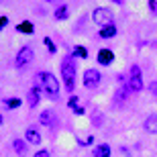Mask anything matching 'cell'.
I'll list each match as a JSON object with an SVG mask.
<instances>
[{"label": "cell", "instance_id": "cell-15", "mask_svg": "<svg viewBox=\"0 0 157 157\" xmlns=\"http://www.w3.org/2000/svg\"><path fill=\"white\" fill-rule=\"evenodd\" d=\"M17 31H21V33H33V23H29V21H23V23L17 25Z\"/></svg>", "mask_w": 157, "mask_h": 157}, {"label": "cell", "instance_id": "cell-14", "mask_svg": "<svg viewBox=\"0 0 157 157\" xmlns=\"http://www.w3.org/2000/svg\"><path fill=\"white\" fill-rule=\"evenodd\" d=\"M12 147H14V151H17L18 155H25V151H27V143H25L23 139H14L12 141Z\"/></svg>", "mask_w": 157, "mask_h": 157}, {"label": "cell", "instance_id": "cell-17", "mask_svg": "<svg viewBox=\"0 0 157 157\" xmlns=\"http://www.w3.org/2000/svg\"><path fill=\"white\" fill-rule=\"evenodd\" d=\"M6 106H8V108H17V106H21V100L18 98H10V100H6Z\"/></svg>", "mask_w": 157, "mask_h": 157}, {"label": "cell", "instance_id": "cell-20", "mask_svg": "<svg viewBox=\"0 0 157 157\" xmlns=\"http://www.w3.org/2000/svg\"><path fill=\"white\" fill-rule=\"evenodd\" d=\"M149 8H151V12L157 17V2H155V0H151V2H149Z\"/></svg>", "mask_w": 157, "mask_h": 157}, {"label": "cell", "instance_id": "cell-18", "mask_svg": "<svg viewBox=\"0 0 157 157\" xmlns=\"http://www.w3.org/2000/svg\"><path fill=\"white\" fill-rule=\"evenodd\" d=\"M43 43H45V45H47V49H49V51H51V53H55V45H53V41L49 39V37H45V39H43Z\"/></svg>", "mask_w": 157, "mask_h": 157}, {"label": "cell", "instance_id": "cell-22", "mask_svg": "<svg viewBox=\"0 0 157 157\" xmlns=\"http://www.w3.org/2000/svg\"><path fill=\"white\" fill-rule=\"evenodd\" d=\"M6 23H8V18H6V17H0V29H2V27H6Z\"/></svg>", "mask_w": 157, "mask_h": 157}, {"label": "cell", "instance_id": "cell-6", "mask_svg": "<svg viewBox=\"0 0 157 157\" xmlns=\"http://www.w3.org/2000/svg\"><path fill=\"white\" fill-rule=\"evenodd\" d=\"M141 90H143V78L131 76L127 80V92H141Z\"/></svg>", "mask_w": 157, "mask_h": 157}, {"label": "cell", "instance_id": "cell-21", "mask_svg": "<svg viewBox=\"0 0 157 157\" xmlns=\"http://www.w3.org/2000/svg\"><path fill=\"white\" fill-rule=\"evenodd\" d=\"M149 90H151V94H153V96H157V82H153L151 86H149Z\"/></svg>", "mask_w": 157, "mask_h": 157}, {"label": "cell", "instance_id": "cell-9", "mask_svg": "<svg viewBox=\"0 0 157 157\" xmlns=\"http://www.w3.org/2000/svg\"><path fill=\"white\" fill-rule=\"evenodd\" d=\"M39 121L43 122L45 127H55V117H53V112H51V110H45V112H41Z\"/></svg>", "mask_w": 157, "mask_h": 157}, {"label": "cell", "instance_id": "cell-12", "mask_svg": "<svg viewBox=\"0 0 157 157\" xmlns=\"http://www.w3.org/2000/svg\"><path fill=\"white\" fill-rule=\"evenodd\" d=\"M94 157H110V145H98L94 149Z\"/></svg>", "mask_w": 157, "mask_h": 157}, {"label": "cell", "instance_id": "cell-8", "mask_svg": "<svg viewBox=\"0 0 157 157\" xmlns=\"http://www.w3.org/2000/svg\"><path fill=\"white\" fill-rule=\"evenodd\" d=\"M112 59H114V55H112L110 49H100V53H98V63H102V65H110Z\"/></svg>", "mask_w": 157, "mask_h": 157}, {"label": "cell", "instance_id": "cell-10", "mask_svg": "<svg viewBox=\"0 0 157 157\" xmlns=\"http://www.w3.org/2000/svg\"><path fill=\"white\" fill-rule=\"evenodd\" d=\"M27 102H29L31 108L39 104V88H31L29 90V94H27Z\"/></svg>", "mask_w": 157, "mask_h": 157}, {"label": "cell", "instance_id": "cell-5", "mask_svg": "<svg viewBox=\"0 0 157 157\" xmlns=\"http://www.w3.org/2000/svg\"><path fill=\"white\" fill-rule=\"evenodd\" d=\"M98 82H100V71L98 70H86L84 71V86H86L88 90L96 88Z\"/></svg>", "mask_w": 157, "mask_h": 157}, {"label": "cell", "instance_id": "cell-2", "mask_svg": "<svg viewBox=\"0 0 157 157\" xmlns=\"http://www.w3.org/2000/svg\"><path fill=\"white\" fill-rule=\"evenodd\" d=\"M61 80H63V86L67 92L74 90V84H76V63H74V57L67 55V57L61 61Z\"/></svg>", "mask_w": 157, "mask_h": 157}, {"label": "cell", "instance_id": "cell-7", "mask_svg": "<svg viewBox=\"0 0 157 157\" xmlns=\"http://www.w3.org/2000/svg\"><path fill=\"white\" fill-rule=\"evenodd\" d=\"M25 139H27V143H31V145H39L41 143V133L35 127H29L27 133H25Z\"/></svg>", "mask_w": 157, "mask_h": 157}, {"label": "cell", "instance_id": "cell-4", "mask_svg": "<svg viewBox=\"0 0 157 157\" xmlns=\"http://www.w3.org/2000/svg\"><path fill=\"white\" fill-rule=\"evenodd\" d=\"M31 59H33V47L25 45V47H21V51L17 53V57H14V65H17V67H25Z\"/></svg>", "mask_w": 157, "mask_h": 157}, {"label": "cell", "instance_id": "cell-19", "mask_svg": "<svg viewBox=\"0 0 157 157\" xmlns=\"http://www.w3.org/2000/svg\"><path fill=\"white\" fill-rule=\"evenodd\" d=\"M76 55H80V57H86L88 53H86V49H84V47H76Z\"/></svg>", "mask_w": 157, "mask_h": 157}, {"label": "cell", "instance_id": "cell-16", "mask_svg": "<svg viewBox=\"0 0 157 157\" xmlns=\"http://www.w3.org/2000/svg\"><path fill=\"white\" fill-rule=\"evenodd\" d=\"M55 18H57V21H63V18H67V6H65V4L57 6V10H55Z\"/></svg>", "mask_w": 157, "mask_h": 157}, {"label": "cell", "instance_id": "cell-1", "mask_svg": "<svg viewBox=\"0 0 157 157\" xmlns=\"http://www.w3.org/2000/svg\"><path fill=\"white\" fill-rule=\"evenodd\" d=\"M37 84L43 88V92H45L49 98H57L59 82H57V78L53 76V74H49V71H41V74H37Z\"/></svg>", "mask_w": 157, "mask_h": 157}, {"label": "cell", "instance_id": "cell-3", "mask_svg": "<svg viewBox=\"0 0 157 157\" xmlns=\"http://www.w3.org/2000/svg\"><path fill=\"white\" fill-rule=\"evenodd\" d=\"M92 18H94V23L100 25L102 29L108 27V25H112V14H110L108 8H96V10L92 12Z\"/></svg>", "mask_w": 157, "mask_h": 157}, {"label": "cell", "instance_id": "cell-23", "mask_svg": "<svg viewBox=\"0 0 157 157\" xmlns=\"http://www.w3.org/2000/svg\"><path fill=\"white\" fill-rule=\"evenodd\" d=\"M33 157H49V153H47V151H39V153H35Z\"/></svg>", "mask_w": 157, "mask_h": 157}, {"label": "cell", "instance_id": "cell-11", "mask_svg": "<svg viewBox=\"0 0 157 157\" xmlns=\"http://www.w3.org/2000/svg\"><path fill=\"white\" fill-rule=\"evenodd\" d=\"M145 128L149 133H157V114H151V117H147L145 121Z\"/></svg>", "mask_w": 157, "mask_h": 157}, {"label": "cell", "instance_id": "cell-13", "mask_svg": "<svg viewBox=\"0 0 157 157\" xmlns=\"http://www.w3.org/2000/svg\"><path fill=\"white\" fill-rule=\"evenodd\" d=\"M117 35V27L114 25H108V27H104V29L100 31V37L102 39H110V37H114Z\"/></svg>", "mask_w": 157, "mask_h": 157}, {"label": "cell", "instance_id": "cell-25", "mask_svg": "<svg viewBox=\"0 0 157 157\" xmlns=\"http://www.w3.org/2000/svg\"><path fill=\"white\" fill-rule=\"evenodd\" d=\"M0 124H2V117H0Z\"/></svg>", "mask_w": 157, "mask_h": 157}, {"label": "cell", "instance_id": "cell-24", "mask_svg": "<svg viewBox=\"0 0 157 157\" xmlns=\"http://www.w3.org/2000/svg\"><path fill=\"white\" fill-rule=\"evenodd\" d=\"M70 106H71V108H76V106H78V98H76V96L70 100Z\"/></svg>", "mask_w": 157, "mask_h": 157}]
</instances>
